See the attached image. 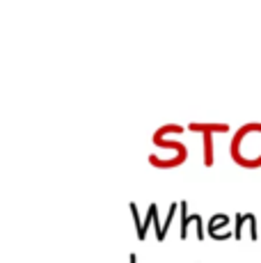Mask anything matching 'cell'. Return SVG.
Returning a JSON list of instances; mask_svg holds the SVG:
<instances>
[{"instance_id":"1","label":"cell","mask_w":261,"mask_h":263,"mask_svg":"<svg viewBox=\"0 0 261 263\" xmlns=\"http://www.w3.org/2000/svg\"><path fill=\"white\" fill-rule=\"evenodd\" d=\"M229 154L245 170L261 167V121H248L232 135Z\"/></svg>"},{"instance_id":"2","label":"cell","mask_w":261,"mask_h":263,"mask_svg":"<svg viewBox=\"0 0 261 263\" xmlns=\"http://www.w3.org/2000/svg\"><path fill=\"white\" fill-rule=\"evenodd\" d=\"M183 126L181 124H163L160 128H156V133L152 135V142L156 146H167V149H172L177 156H181L185 160L188 158V146H185L181 140H170V135H181L183 133Z\"/></svg>"},{"instance_id":"3","label":"cell","mask_w":261,"mask_h":263,"mask_svg":"<svg viewBox=\"0 0 261 263\" xmlns=\"http://www.w3.org/2000/svg\"><path fill=\"white\" fill-rule=\"evenodd\" d=\"M190 227H195V231H197V238L204 240V234H207V229H204L202 215H199V213H188V201L181 199V209H179V234H181V238L188 236Z\"/></svg>"},{"instance_id":"4","label":"cell","mask_w":261,"mask_h":263,"mask_svg":"<svg viewBox=\"0 0 261 263\" xmlns=\"http://www.w3.org/2000/svg\"><path fill=\"white\" fill-rule=\"evenodd\" d=\"M227 224H229V215L220 211V213L211 215V220L207 224V231L213 236L215 240H227V238H232V234H234V231L227 229Z\"/></svg>"},{"instance_id":"5","label":"cell","mask_w":261,"mask_h":263,"mask_svg":"<svg viewBox=\"0 0 261 263\" xmlns=\"http://www.w3.org/2000/svg\"><path fill=\"white\" fill-rule=\"evenodd\" d=\"M234 236L236 238H240V234H243V227H248L250 229V238L257 240L259 238V231H257V215L254 213H240V211H236L234 215Z\"/></svg>"},{"instance_id":"6","label":"cell","mask_w":261,"mask_h":263,"mask_svg":"<svg viewBox=\"0 0 261 263\" xmlns=\"http://www.w3.org/2000/svg\"><path fill=\"white\" fill-rule=\"evenodd\" d=\"M188 130H195V133H227L229 124L227 121H190Z\"/></svg>"},{"instance_id":"7","label":"cell","mask_w":261,"mask_h":263,"mask_svg":"<svg viewBox=\"0 0 261 263\" xmlns=\"http://www.w3.org/2000/svg\"><path fill=\"white\" fill-rule=\"evenodd\" d=\"M202 156H204V165L211 167L215 160V135L213 133H202Z\"/></svg>"},{"instance_id":"8","label":"cell","mask_w":261,"mask_h":263,"mask_svg":"<svg viewBox=\"0 0 261 263\" xmlns=\"http://www.w3.org/2000/svg\"><path fill=\"white\" fill-rule=\"evenodd\" d=\"M147 213L152 215V224L156 227V240H165V229H163V220H158V204H149Z\"/></svg>"},{"instance_id":"9","label":"cell","mask_w":261,"mask_h":263,"mask_svg":"<svg viewBox=\"0 0 261 263\" xmlns=\"http://www.w3.org/2000/svg\"><path fill=\"white\" fill-rule=\"evenodd\" d=\"M128 209H130V213H133L135 227H138V238H140V240H144V217L140 215L138 204H135V201H130V204H128Z\"/></svg>"},{"instance_id":"10","label":"cell","mask_w":261,"mask_h":263,"mask_svg":"<svg viewBox=\"0 0 261 263\" xmlns=\"http://www.w3.org/2000/svg\"><path fill=\"white\" fill-rule=\"evenodd\" d=\"M179 209H181V201H174V204H172V206H170V209H167V215H165V220H163V229H165V234H167L170 224H172L174 215L179 213Z\"/></svg>"},{"instance_id":"11","label":"cell","mask_w":261,"mask_h":263,"mask_svg":"<svg viewBox=\"0 0 261 263\" xmlns=\"http://www.w3.org/2000/svg\"><path fill=\"white\" fill-rule=\"evenodd\" d=\"M128 263H138V254H128Z\"/></svg>"}]
</instances>
